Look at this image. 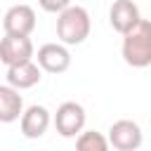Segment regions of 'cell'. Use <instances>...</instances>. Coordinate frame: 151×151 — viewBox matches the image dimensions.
<instances>
[{"label":"cell","mask_w":151,"mask_h":151,"mask_svg":"<svg viewBox=\"0 0 151 151\" xmlns=\"http://www.w3.org/2000/svg\"><path fill=\"white\" fill-rule=\"evenodd\" d=\"M21 116H24V99L19 90H14L7 83L0 85V120L14 123V120H21Z\"/></svg>","instance_id":"11"},{"label":"cell","mask_w":151,"mask_h":151,"mask_svg":"<svg viewBox=\"0 0 151 151\" xmlns=\"http://www.w3.org/2000/svg\"><path fill=\"white\" fill-rule=\"evenodd\" d=\"M38 5L50 14H61L64 9L71 7V0H38Z\"/></svg>","instance_id":"13"},{"label":"cell","mask_w":151,"mask_h":151,"mask_svg":"<svg viewBox=\"0 0 151 151\" xmlns=\"http://www.w3.org/2000/svg\"><path fill=\"white\" fill-rule=\"evenodd\" d=\"M85 109L78 104V101H64L57 113H54V127L61 137L66 139H73V137H80L85 132Z\"/></svg>","instance_id":"3"},{"label":"cell","mask_w":151,"mask_h":151,"mask_svg":"<svg viewBox=\"0 0 151 151\" xmlns=\"http://www.w3.org/2000/svg\"><path fill=\"white\" fill-rule=\"evenodd\" d=\"M50 123H52L50 111H47L42 104H33V106H28V109L24 111V116H21V120H19V127H21V134H24L26 139H40V137L47 132Z\"/></svg>","instance_id":"9"},{"label":"cell","mask_w":151,"mask_h":151,"mask_svg":"<svg viewBox=\"0 0 151 151\" xmlns=\"http://www.w3.org/2000/svg\"><path fill=\"white\" fill-rule=\"evenodd\" d=\"M142 21V14H139V7L132 2V0H113L111 9H109V24L116 33L125 35L130 33L137 24Z\"/></svg>","instance_id":"8"},{"label":"cell","mask_w":151,"mask_h":151,"mask_svg":"<svg viewBox=\"0 0 151 151\" xmlns=\"http://www.w3.org/2000/svg\"><path fill=\"white\" fill-rule=\"evenodd\" d=\"M33 57H35V50H33L31 35H5L2 38V42H0V59H2V64L7 68L28 64V61H33Z\"/></svg>","instance_id":"5"},{"label":"cell","mask_w":151,"mask_h":151,"mask_svg":"<svg viewBox=\"0 0 151 151\" xmlns=\"http://www.w3.org/2000/svg\"><path fill=\"white\" fill-rule=\"evenodd\" d=\"M35 61L38 66L45 71V73H64L68 66H71V52L64 42H45L38 54H35Z\"/></svg>","instance_id":"6"},{"label":"cell","mask_w":151,"mask_h":151,"mask_svg":"<svg viewBox=\"0 0 151 151\" xmlns=\"http://www.w3.org/2000/svg\"><path fill=\"white\" fill-rule=\"evenodd\" d=\"M76 151H111V144L101 132L85 130L80 137H76Z\"/></svg>","instance_id":"12"},{"label":"cell","mask_w":151,"mask_h":151,"mask_svg":"<svg viewBox=\"0 0 151 151\" xmlns=\"http://www.w3.org/2000/svg\"><path fill=\"white\" fill-rule=\"evenodd\" d=\"M90 31H92V21H90V12L85 7L71 5L68 9L57 14V38L66 47L85 42L90 38Z\"/></svg>","instance_id":"2"},{"label":"cell","mask_w":151,"mask_h":151,"mask_svg":"<svg viewBox=\"0 0 151 151\" xmlns=\"http://www.w3.org/2000/svg\"><path fill=\"white\" fill-rule=\"evenodd\" d=\"M120 54H123V61L132 68L151 66V21L149 19H142L130 33L123 35Z\"/></svg>","instance_id":"1"},{"label":"cell","mask_w":151,"mask_h":151,"mask_svg":"<svg viewBox=\"0 0 151 151\" xmlns=\"http://www.w3.org/2000/svg\"><path fill=\"white\" fill-rule=\"evenodd\" d=\"M109 144L116 149V151H137L144 142V134H142V127L130 120V118H120L116 120L111 127H109Z\"/></svg>","instance_id":"4"},{"label":"cell","mask_w":151,"mask_h":151,"mask_svg":"<svg viewBox=\"0 0 151 151\" xmlns=\"http://www.w3.org/2000/svg\"><path fill=\"white\" fill-rule=\"evenodd\" d=\"M42 78V68L38 66V61H28L21 66H9L5 73L7 85H12L14 90H28L33 85H38Z\"/></svg>","instance_id":"10"},{"label":"cell","mask_w":151,"mask_h":151,"mask_svg":"<svg viewBox=\"0 0 151 151\" xmlns=\"http://www.w3.org/2000/svg\"><path fill=\"white\" fill-rule=\"evenodd\" d=\"M5 35H31L35 28V12L31 5H14L2 17Z\"/></svg>","instance_id":"7"}]
</instances>
